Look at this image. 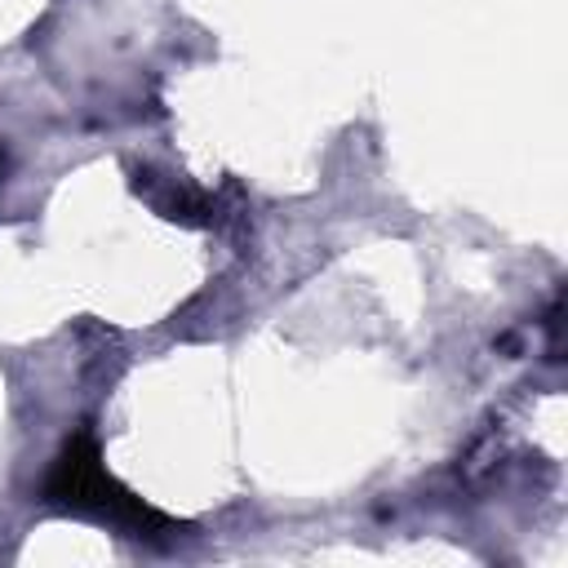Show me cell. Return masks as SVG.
Segmentation results:
<instances>
[{"mask_svg": "<svg viewBox=\"0 0 568 568\" xmlns=\"http://www.w3.org/2000/svg\"><path fill=\"white\" fill-rule=\"evenodd\" d=\"M44 501L53 510H71V515H89L98 524H111L129 537H142V541H164L169 532H178V524L155 510L151 501H142L133 488H124L102 453H98V439L89 430H75L62 439L58 457L49 462V475H44Z\"/></svg>", "mask_w": 568, "mask_h": 568, "instance_id": "obj_1", "label": "cell"}]
</instances>
